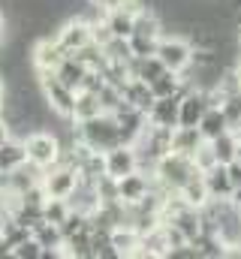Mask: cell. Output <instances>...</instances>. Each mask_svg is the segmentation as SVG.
Here are the masks:
<instances>
[{"label":"cell","instance_id":"28","mask_svg":"<svg viewBox=\"0 0 241 259\" xmlns=\"http://www.w3.org/2000/svg\"><path fill=\"white\" fill-rule=\"evenodd\" d=\"M235 75H238V81H241V58H238V64H235Z\"/></svg>","mask_w":241,"mask_h":259},{"label":"cell","instance_id":"21","mask_svg":"<svg viewBox=\"0 0 241 259\" xmlns=\"http://www.w3.org/2000/svg\"><path fill=\"white\" fill-rule=\"evenodd\" d=\"M15 259H43V244L30 235L27 241H21L18 247H15V253H12Z\"/></svg>","mask_w":241,"mask_h":259},{"label":"cell","instance_id":"8","mask_svg":"<svg viewBox=\"0 0 241 259\" xmlns=\"http://www.w3.org/2000/svg\"><path fill=\"white\" fill-rule=\"evenodd\" d=\"M181 118V94H172V97H157L151 112H148V121L151 127L160 130H175Z\"/></svg>","mask_w":241,"mask_h":259},{"label":"cell","instance_id":"23","mask_svg":"<svg viewBox=\"0 0 241 259\" xmlns=\"http://www.w3.org/2000/svg\"><path fill=\"white\" fill-rule=\"evenodd\" d=\"M226 169H229V181H232V187H241V160H232Z\"/></svg>","mask_w":241,"mask_h":259},{"label":"cell","instance_id":"6","mask_svg":"<svg viewBox=\"0 0 241 259\" xmlns=\"http://www.w3.org/2000/svg\"><path fill=\"white\" fill-rule=\"evenodd\" d=\"M78 181H82V172L75 166H66V163H58V166L43 172V187L52 199H69L72 190L78 187Z\"/></svg>","mask_w":241,"mask_h":259},{"label":"cell","instance_id":"22","mask_svg":"<svg viewBox=\"0 0 241 259\" xmlns=\"http://www.w3.org/2000/svg\"><path fill=\"white\" fill-rule=\"evenodd\" d=\"M193 160H196V166L205 172V169H211L214 163H217V157H214V151H211V142H202V148L193 154Z\"/></svg>","mask_w":241,"mask_h":259},{"label":"cell","instance_id":"9","mask_svg":"<svg viewBox=\"0 0 241 259\" xmlns=\"http://www.w3.org/2000/svg\"><path fill=\"white\" fill-rule=\"evenodd\" d=\"M136 169H139V151H136V145H118V148L106 151V175L124 178V175H130Z\"/></svg>","mask_w":241,"mask_h":259},{"label":"cell","instance_id":"14","mask_svg":"<svg viewBox=\"0 0 241 259\" xmlns=\"http://www.w3.org/2000/svg\"><path fill=\"white\" fill-rule=\"evenodd\" d=\"M24 163H27V145H24V139L9 136V139L0 145V169H3V172H12V169H18V166H24Z\"/></svg>","mask_w":241,"mask_h":259},{"label":"cell","instance_id":"24","mask_svg":"<svg viewBox=\"0 0 241 259\" xmlns=\"http://www.w3.org/2000/svg\"><path fill=\"white\" fill-rule=\"evenodd\" d=\"M15 253V247H12V241L0 232V259H6V256H12Z\"/></svg>","mask_w":241,"mask_h":259},{"label":"cell","instance_id":"29","mask_svg":"<svg viewBox=\"0 0 241 259\" xmlns=\"http://www.w3.org/2000/svg\"><path fill=\"white\" fill-rule=\"evenodd\" d=\"M3 223H6V214H0V232H3Z\"/></svg>","mask_w":241,"mask_h":259},{"label":"cell","instance_id":"30","mask_svg":"<svg viewBox=\"0 0 241 259\" xmlns=\"http://www.w3.org/2000/svg\"><path fill=\"white\" fill-rule=\"evenodd\" d=\"M0 184H3V169H0Z\"/></svg>","mask_w":241,"mask_h":259},{"label":"cell","instance_id":"12","mask_svg":"<svg viewBox=\"0 0 241 259\" xmlns=\"http://www.w3.org/2000/svg\"><path fill=\"white\" fill-rule=\"evenodd\" d=\"M124 91V100L130 103V106H136V109H142L145 115L151 112V106H154V91H151V84L148 81H142V78H127V84L120 88Z\"/></svg>","mask_w":241,"mask_h":259},{"label":"cell","instance_id":"31","mask_svg":"<svg viewBox=\"0 0 241 259\" xmlns=\"http://www.w3.org/2000/svg\"><path fill=\"white\" fill-rule=\"evenodd\" d=\"M238 39H241V33H238Z\"/></svg>","mask_w":241,"mask_h":259},{"label":"cell","instance_id":"2","mask_svg":"<svg viewBox=\"0 0 241 259\" xmlns=\"http://www.w3.org/2000/svg\"><path fill=\"white\" fill-rule=\"evenodd\" d=\"M75 136L94 151H112V148L124 145L118 118L109 115V112H103V115H97L91 121H75Z\"/></svg>","mask_w":241,"mask_h":259},{"label":"cell","instance_id":"16","mask_svg":"<svg viewBox=\"0 0 241 259\" xmlns=\"http://www.w3.org/2000/svg\"><path fill=\"white\" fill-rule=\"evenodd\" d=\"M103 103L97 91H78L75 94V109H72V121H91L97 115H103Z\"/></svg>","mask_w":241,"mask_h":259},{"label":"cell","instance_id":"15","mask_svg":"<svg viewBox=\"0 0 241 259\" xmlns=\"http://www.w3.org/2000/svg\"><path fill=\"white\" fill-rule=\"evenodd\" d=\"M229 127V118H226V112H223V106H211L208 112H205V118L199 121V133L205 136V142H211V139H217V136H223Z\"/></svg>","mask_w":241,"mask_h":259},{"label":"cell","instance_id":"18","mask_svg":"<svg viewBox=\"0 0 241 259\" xmlns=\"http://www.w3.org/2000/svg\"><path fill=\"white\" fill-rule=\"evenodd\" d=\"M211 151H214L217 163L229 166L232 160H238V133H235V130H226L223 136L211 139Z\"/></svg>","mask_w":241,"mask_h":259},{"label":"cell","instance_id":"7","mask_svg":"<svg viewBox=\"0 0 241 259\" xmlns=\"http://www.w3.org/2000/svg\"><path fill=\"white\" fill-rule=\"evenodd\" d=\"M55 39H58V46L66 55H75L78 49H85L88 42H94V27H91L88 21H82L78 15H72V18H66V21L60 24V30L55 33Z\"/></svg>","mask_w":241,"mask_h":259},{"label":"cell","instance_id":"19","mask_svg":"<svg viewBox=\"0 0 241 259\" xmlns=\"http://www.w3.org/2000/svg\"><path fill=\"white\" fill-rule=\"evenodd\" d=\"M178 196L190 205V208H205L208 202H211V196H208V187H205V178H202V172L196 175V178H190L184 187L178 190Z\"/></svg>","mask_w":241,"mask_h":259},{"label":"cell","instance_id":"26","mask_svg":"<svg viewBox=\"0 0 241 259\" xmlns=\"http://www.w3.org/2000/svg\"><path fill=\"white\" fill-rule=\"evenodd\" d=\"M229 199L235 202V208H241V187H235V190H232V196H229Z\"/></svg>","mask_w":241,"mask_h":259},{"label":"cell","instance_id":"1","mask_svg":"<svg viewBox=\"0 0 241 259\" xmlns=\"http://www.w3.org/2000/svg\"><path fill=\"white\" fill-rule=\"evenodd\" d=\"M199 172H202V169L196 166L193 157L178 154V151H166V154L157 160V166H154V181H157L166 193H178L181 187H184L190 178H196Z\"/></svg>","mask_w":241,"mask_h":259},{"label":"cell","instance_id":"25","mask_svg":"<svg viewBox=\"0 0 241 259\" xmlns=\"http://www.w3.org/2000/svg\"><path fill=\"white\" fill-rule=\"evenodd\" d=\"M9 136H12V130H9V121H6V118L0 115V145H3V142H6Z\"/></svg>","mask_w":241,"mask_h":259},{"label":"cell","instance_id":"5","mask_svg":"<svg viewBox=\"0 0 241 259\" xmlns=\"http://www.w3.org/2000/svg\"><path fill=\"white\" fill-rule=\"evenodd\" d=\"M166 69L172 72H187L193 66V58H196V49L190 39H181V36H169V39H160L157 52H154Z\"/></svg>","mask_w":241,"mask_h":259},{"label":"cell","instance_id":"3","mask_svg":"<svg viewBox=\"0 0 241 259\" xmlns=\"http://www.w3.org/2000/svg\"><path fill=\"white\" fill-rule=\"evenodd\" d=\"M160 30H163L160 18H157L154 12L142 9V12L136 15L133 33H130L133 55H139V58H145V55H154V52H157V46H160V39H163V36H160Z\"/></svg>","mask_w":241,"mask_h":259},{"label":"cell","instance_id":"27","mask_svg":"<svg viewBox=\"0 0 241 259\" xmlns=\"http://www.w3.org/2000/svg\"><path fill=\"white\" fill-rule=\"evenodd\" d=\"M3 103H6V84H3V78H0V109H3Z\"/></svg>","mask_w":241,"mask_h":259},{"label":"cell","instance_id":"4","mask_svg":"<svg viewBox=\"0 0 241 259\" xmlns=\"http://www.w3.org/2000/svg\"><path fill=\"white\" fill-rule=\"evenodd\" d=\"M24 145H27V160H30L33 166H39V169L58 166L63 142H60L55 133H27Z\"/></svg>","mask_w":241,"mask_h":259},{"label":"cell","instance_id":"13","mask_svg":"<svg viewBox=\"0 0 241 259\" xmlns=\"http://www.w3.org/2000/svg\"><path fill=\"white\" fill-rule=\"evenodd\" d=\"M202 142H205V136L199 133V127H175L169 136V148L178 154H187V157H193L202 148Z\"/></svg>","mask_w":241,"mask_h":259},{"label":"cell","instance_id":"20","mask_svg":"<svg viewBox=\"0 0 241 259\" xmlns=\"http://www.w3.org/2000/svg\"><path fill=\"white\" fill-rule=\"evenodd\" d=\"M69 211H72L69 199H52V196H49V202H46V208H43V220L58 223V226H60V223L69 217Z\"/></svg>","mask_w":241,"mask_h":259},{"label":"cell","instance_id":"11","mask_svg":"<svg viewBox=\"0 0 241 259\" xmlns=\"http://www.w3.org/2000/svg\"><path fill=\"white\" fill-rule=\"evenodd\" d=\"M202 178H205V187H208V196L211 199H229L232 190H235L232 181H229V169L223 163H214L211 169H205Z\"/></svg>","mask_w":241,"mask_h":259},{"label":"cell","instance_id":"10","mask_svg":"<svg viewBox=\"0 0 241 259\" xmlns=\"http://www.w3.org/2000/svg\"><path fill=\"white\" fill-rule=\"evenodd\" d=\"M151 178H145L139 169L136 172H130V175H124V178H118V196L120 202H127V205H136V202H142L145 196L151 193Z\"/></svg>","mask_w":241,"mask_h":259},{"label":"cell","instance_id":"17","mask_svg":"<svg viewBox=\"0 0 241 259\" xmlns=\"http://www.w3.org/2000/svg\"><path fill=\"white\" fill-rule=\"evenodd\" d=\"M55 72H58V78L63 84H69L72 91H82V81H85V75H88V66L82 64L75 55H66Z\"/></svg>","mask_w":241,"mask_h":259}]
</instances>
